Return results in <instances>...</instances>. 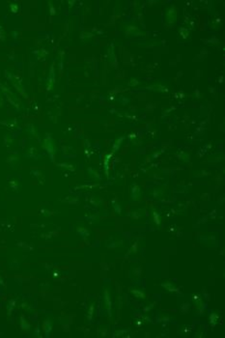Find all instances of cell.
<instances>
[{
	"instance_id": "8992f818",
	"label": "cell",
	"mask_w": 225,
	"mask_h": 338,
	"mask_svg": "<svg viewBox=\"0 0 225 338\" xmlns=\"http://www.w3.org/2000/svg\"><path fill=\"white\" fill-rule=\"evenodd\" d=\"M131 293L134 294V296H136V297H138V298H141V299H144L145 298V294L142 291H139V290H131Z\"/></svg>"
},
{
	"instance_id": "52a82bcc",
	"label": "cell",
	"mask_w": 225,
	"mask_h": 338,
	"mask_svg": "<svg viewBox=\"0 0 225 338\" xmlns=\"http://www.w3.org/2000/svg\"><path fill=\"white\" fill-rule=\"evenodd\" d=\"M124 140V137H119V139L116 140L115 144H114V147H113V151L115 152L119 149V147H120V144L122 143V141Z\"/></svg>"
},
{
	"instance_id": "30bf717a",
	"label": "cell",
	"mask_w": 225,
	"mask_h": 338,
	"mask_svg": "<svg viewBox=\"0 0 225 338\" xmlns=\"http://www.w3.org/2000/svg\"><path fill=\"white\" fill-rule=\"evenodd\" d=\"M92 311H94V305H91V307H90V312H89V314H88V319L90 320L91 319V313H92Z\"/></svg>"
},
{
	"instance_id": "8fae6325",
	"label": "cell",
	"mask_w": 225,
	"mask_h": 338,
	"mask_svg": "<svg viewBox=\"0 0 225 338\" xmlns=\"http://www.w3.org/2000/svg\"><path fill=\"white\" fill-rule=\"evenodd\" d=\"M3 104H4V99H3L2 94L0 93V107H1V106L3 105Z\"/></svg>"
},
{
	"instance_id": "6da1fadb",
	"label": "cell",
	"mask_w": 225,
	"mask_h": 338,
	"mask_svg": "<svg viewBox=\"0 0 225 338\" xmlns=\"http://www.w3.org/2000/svg\"><path fill=\"white\" fill-rule=\"evenodd\" d=\"M6 75H7V77H8L9 79L11 80V82L13 83L14 87H15L16 89L17 90L18 93H20L21 96H23L25 99H27V94H26V92H25V89H24V87H23V84H22V83H21V80L20 79V78L17 77L15 75H12L11 73H8V72H6Z\"/></svg>"
},
{
	"instance_id": "ba28073f",
	"label": "cell",
	"mask_w": 225,
	"mask_h": 338,
	"mask_svg": "<svg viewBox=\"0 0 225 338\" xmlns=\"http://www.w3.org/2000/svg\"><path fill=\"white\" fill-rule=\"evenodd\" d=\"M10 9L13 13H17V5L15 3H12V4H10Z\"/></svg>"
},
{
	"instance_id": "5b68a950",
	"label": "cell",
	"mask_w": 225,
	"mask_h": 338,
	"mask_svg": "<svg viewBox=\"0 0 225 338\" xmlns=\"http://www.w3.org/2000/svg\"><path fill=\"white\" fill-rule=\"evenodd\" d=\"M104 302L105 307H106L107 311L109 312V315H111V302H110V295L107 290L104 291Z\"/></svg>"
},
{
	"instance_id": "277c9868",
	"label": "cell",
	"mask_w": 225,
	"mask_h": 338,
	"mask_svg": "<svg viewBox=\"0 0 225 338\" xmlns=\"http://www.w3.org/2000/svg\"><path fill=\"white\" fill-rule=\"evenodd\" d=\"M54 83H55L54 70H53V66H51V68H50V72H49V76L48 77V84H47L48 90H51V88L53 87Z\"/></svg>"
},
{
	"instance_id": "3957f363",
	"label": "cell",
	"mask_w": 225,
	"mask_h": 338,
	"mask_svg": "<svg viewBox=\"0 0 225 338\" xmlns=\"http://www.w3.org/2000/svg\"><path fill=\"white\" fill-rule=\"evenodd\" d=\"M43 146H44L45 149L48 151L49 157H51V160H53L54 155H55V149H56V148H55V143H54L53 139H52V138H50V137L45 138V141H44Z\"/></svg>"
},
{
	"instance_id": "7a4b0ae2",
	"label": "cell",
	"mask_w": 225,
	"mask_h": 338,
	"mask_svg": "<svg viewBox=\"0 0 225 338\" xmlns=\"http://www.w3.org/2000/svg\"><path fill=\"white\" fill-rule=\"evenodd\" d=\"M0 89H1L3 93L6 95V97L8 98V101H10V103L14 106H16L17 109L20 108V100L17 98L16 95H14V93H13V92L10 89H9V88H7L4 84H2L1 82H0Z\"/></svg>"
},
{
	"instance_id": "9c48e42d",
	"label": "cell",
	"mask_w": 225,
	"mask_h": 338,
	"mask_svg": "<svg viewBox=\"0 0 225 338\" xmlns=\"http://www.w3.org/2000/svg\"><path fill=\"white\" fill-rule=\"evenodd\" d=\"M154 219H156V222H157V224L159 225V215L157 214L156 212H154Z\"/></svg>"
}]
</instances>
